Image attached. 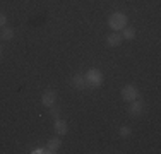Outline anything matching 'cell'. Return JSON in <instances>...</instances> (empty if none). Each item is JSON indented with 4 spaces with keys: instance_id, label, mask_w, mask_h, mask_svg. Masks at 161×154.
Returning a JSON list of instances; mask_svg holds the SVG:
<instances>
[{
    "instance_id": "6da1fadb",
    "label": "cell",
    "mask_w": 161,
    "mask_h": 154,
    "mask_svg": "<svg viewBox=\"0 0 161 154\" xmlns=\"http://www.w3.org/2000/svg\"><path fill=\"white\" fill-rule=\"evenodd\" d=\"M84 77H86L87 87H93V89L101 87V84H103V74L98 70V69H91V70H87V74L84 75Z\"/></svg>"
},
{
    "instance_id": "7a4b0ae2",
    "label": "cell",
    "mask_w": 161,
    "mask_h": 154,
    "mask_svg": "<svg viewBox=\"0 0 161 154\" xmlns=\"http://www.w3.org/2000/svg\"><path fill=\"white\" fill-rule=\"evenodd\" d=\"M108 24H110V28L115 29V31L124 29L125 26H127V15H125L124 12H115V14L110 15Z\"/></svg>"
},
{
    "instance_id": "3957f363",
    "label": "cell",
    "mask_w": 161,
    "mask_h": 154,
    "mask_svg": "<svg viewBox=\"0 0 161 154\" xmlns=\"http://www.w3.org/2000/svg\"><path fill=\"white\" fill-rule=\"evenodd\" d=\"M122 98H124V101H134V99L139 98V89L132 84H129L122 89Z\"/></svg>"
},
{
    "instance_id": "277c9868",
    "label": "cell",
    "mask_w": 161,
    "mask_h": 154,
    "mask_svg": "<svg viewBox=\"0 0 161 154\" xmlns=\"http://www.w3.org/2000/svg\"><path fill=\"white\" fill-rule=\"evenodd\" d=\"M55 101H57V92L55 91H45L43 94H41V103H43L45 106L52 108L55 105Z\"/></svg>"
},
{
    "instance_id": "5b68a950",
    "label": "cell",
    "mask_w": 161,
    "mask_h": 154,
    "mask_svg": "<svg viewBox=\"0 0 161 154\" xmlns=\"http://www.w3.org/2000/svg\"><path fill=\"white\" fill-rule=\"evenodd\" d=\"M132 105H130V108H129V113L132 115V117H139L141 113H142V110H144V103L141 101L139 98L137 99H134V101H130Z\"/></svg>"
},
{
    "instance_id": "8992f818",
    "label": "cell",
    "mask_w": 161,
    "mask_h": 154,
    "mask_svg": "<svg viewBox=\"0 0 161 154\" xmlns=\"http://www.w3.org/2000/svg\"><path fill=\"white\" fill-rule=\"evenodd\" d=\"M53 127H55V132L58 134V135H65L67 134V123L64 120H60V118H55V123H53Z\"/></svg>"
},
{
    "instance_id": "52a82bcc",
    "label": "cell",
    "mask_w": 161,
    "mask_h": 154,
    "mask_svg": "<svg viewBox=\"0 0 161 154\" xmlns=\"http://www.w3.org/2000/svg\"><path fill=\"white\" fill-rule=\"evenodd\" d=\"M122 34L120 33H112V34H108V38H106V43H108V46H118L122 43Z\"/></svg>"
},
{
    "instance_id": "ba28073f",
    "label": "cell",
    "mask_w": 161,
    "mask_h": 154,
    "mask_svg": "<svg viewBox=\"0 0 161 154\" xmlns=\"http://www.w3.org/2000/svg\"><path fill=\"white\" fill-rule=\"evenodd\" d=\"M72 86L75 87V89H84V87H87V84H86V77L84 75H74V79H72Z\"/></svg>"
},
{
    "instance_id": "9c48e42d",
    "label": "cell",
    "mask_w": 161,
    "mask_h": 154,
    "mask_svg": "<svg viewBox=\"0 0 161 154\" xmlns=\"http://www.w3.org/2000/svg\"><path fill=\"white\" fill-rule=\"evenodd\" d=\"M60 146H62V140H60L58 137H53V139H50V140H48L47 147L50 149V152H57L60 149Z\"/></svg>"
},
{
    "instance_id": "30bf717a",
    "label": "cell",
    "mask_w": 161,
    "mask_h": 154,
    "mask_svg": "<svg viewBox=\"0 0 161 154\" xmlns=\"http://www.w3.org/2000/svg\"><path fill=\"white\" fill-rule=\"evenodd\" d=\"M12 38H14V31L10 28H5V26H3V28H2V40L3 41H9V40H12Z\"/></svg>"
},
{
    "instance_id": "8fae6325",
    "label": "cell",
    "mask_w": 161,
    "mask_h": 154,
    "mask_svg": "<svg viewBox=\"0 0 161 154\" xmlns=\"http://www.w3.org/2000/svg\"><path fill=\"white\" fill-rule=\"evenodd\" d=\"M122 38H125V40H134V38H136V29L134 28H127V26H125L124 28V36Z\"/></svg>"
},
{
    "instance_id": "7c38bea8",
    "label": "cell",
    "mask_w": 161,
    "mask_h": 154,
    "mask_svg": "<svg viewBox=\"0 0 161 154\" xmlns=\"http://www.w3.org/2000/svg\"><path fill=\"white\" fill-rule=\"evenodd\" d=\"M130 134H132L130 127H120V137H129Z\"/></svg>"
},
{
    "instance_id": "4fadbf2b",
    "label": "cell",
    "mask_w": 161,
    "mask_h": 154,
    "mask_svg": "<svg viewBox=\"0 0 161 154\" xmlns=\"http://www.w3.org/2000/svg\"><path fill=\"white\" fill-rule=\"evenodd\" d=\"M5 24H7V15L3 12H0V28H3Z\"/></svg>"
},
{
    "instance_id": "5bb4252c",
    "label": "cell",
    "mask_w": 161,
    "mask_h": 154,
    "mask_svg": "<svg viewBox=\"0 0 161 154\" xmlns=\"http://www.w3.org/2000/svg\"><path fill=\"white\" fill-rule=\"evenodd\" d=\"M50 113H52V117H53V118H58V115H60V110H57V108H53V110L50 111Z\"/></svg>"
},
{
    "instance_id": "9a60e30c",
    "label": "cell",
    "mask_w": 161,
    "mask_h": 154,
    "mask_svg": "<svg viewBox=\"0 0 161 154\" xmlns=\"http://www.w3.org/2000/svg\"><path fill=\"white\" fill-rule=\"evenodd\" d=\"M0 58H2V48H0Z\"/></svg>"
}]
</instances>
